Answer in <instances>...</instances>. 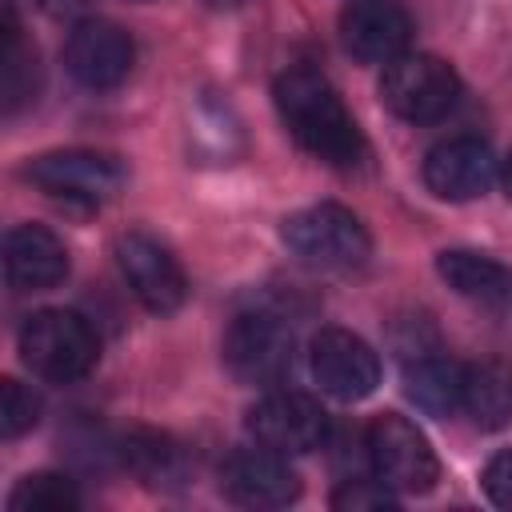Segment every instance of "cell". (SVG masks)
<instances>
[{
  "instance_id": "obj_1",
  "label": "cell",
  "mask_w": 512,
  "mask_h": 512,
  "mask_svg": "<svg viewBox=\"0 0 512 512\" xmlns=\"http://www.w3.org/2000/svg\"><path fill=\"white\" fill-rule=\"evenodd\" d=\"M276 112L284 128L324 164L348 168L364 156V136L340 92L312 68H288L276 80Z\"/></svg>"
},
{
  "instance_id": "obj_2",
  "label": "cell",
  "mask_w": 512,
  "mask_h": 512,
  "mask_svg": "<svg viewBox=\"0 0 512 512\" xmlns=\"http://www.w3.org/2000/svg\"><path fill=\"white\" fill-rule=\"evenodd\" d=\"M280 236L296 260H304L312 268H332V272L360 268L372 248L360 216L340 204H312V208L292 212L284 220Z\"/></svg>"
},
{
  "instance_id": "obj_3",
  "label": "cell",
  "mask_w": 512,
  "mask_h": 512,
  "mask_svg": "<svg viewBox=\"0 0 512 512\" xmlns=\"http://www.w3.org/2000/svg\"><path fill=\"white\" fill-rule=\"evenodd\" d=\"M20 356L44 380H80L96 364V332L80 312L40 308L20 328Z\"/></svg>"
},
{
  "instance_id": "obj_4",
  "label": "cell",
  "mask_w": 512,
  "mask_h": 512,
  "mask_svg": "<svg viewBox=\"0 0 512 512\" xmlns=\"http://www.w3.org/2000/svg\"><path fill=\"white\" fill-rule=\"evenodd\" d=\"M460 96V80L452 72V64H444L440 56L428 52H404L392 64H384L380 76V100L412 124H428L440 120Z\"/></svg>"
},
{
  "instance_id": "obj_5",
  "label": "cell",
  "mask_w": 512,
  "mask_h": 512,
  "mask_svg": "<svg viewBox=\"0 0 512 512\" xmlns=\"http://www.w3.org/2000/svg\"><path fill=\"white\" fill-rule=\"evenodd\" d=\"M364 452H368L376 480H384L392 492H428L436 484L440 464H436L428 436L396 412H384L368 424Z\"/></svg>"
},
{
  "instance_id": "obj_6",
  "label": "cell",
  "mask_w": 512,
  "mask_h": 512,
  "mask_svg": "<svg viewBox=\"0 0 512 512\" xmlns=\"http://www.w3.org/2000/svg\"><path fill=\"white\" fill-rule=\"evenodd\" d=\"M296 336L284 316L252 308L240 312L224 332V364L244 384H276L292 368Z\"/></svg>"
},
{
  "instance_id": "obj_7",
  "label": "cell",
  "mask_w": 512,
  "mask_h": 512,
  "mask_svg": "<svg viewBox=\"0 0 512 512\" xmlns=\"http://www.w3.org/2000/svg\"><path fill=\"white\" fill-rule=\"evenodd\" d=\"M28 180L36 188H44L56 200H72V204H104L120 192L124 184V168L116 156L108 152H92V148H60V152H44L28 164Z\"/></svg>"
},
{
  "instance_id": "obj_8",
  "label": "cell",
  "mask_w": 512,
  "mask_h": 512,
  "mask_svg": "<svg viewBox=\"0 0 512 512\" xmlns=\"http://www.w3.org/2000/svg\"><path fill=\"white\" fill-rule=\"evenodd\" d=\"M308 368L320 392L336 400H364L380 384V356L348 328H320L308 344Z\"/></svg>"
},
{
  "instance_id": "obj_9",
  "label": "cell",
  "mask_w": 512,
  "mask_h": 512,
  "mask_svg": "<svg viewBox=\"0 0 512 512\" xmlns=\"http://www.w3.org/2000/svg\"><path fill=\"white\" fill-rule=\"evenodd\" d=\"M248 432L256 436V444L296 456V452H312L324 444L328 436V412L320 408V400H312L308 392H268L264 400L252 404L248 412Z\"/></svg>"
},
{
  "instance_id": "obj_10",
  "label": "cell",
  "mask_w": 512,
  "mask_h": 512,
  "mask_svg": "<svg viewBox=\"0 0 512 512\" xmlns=\"http://www.w3.org/2000/svg\"><path fill=\"white\" fill-rule=\"evenodd\" d=\"M116 264L120 276L128 280L132 296L148 308V312H176L188 296L184 284V268L180 260L148 232H128L116 240Z\"/></svg>"
},
{
  "instance_id": "obj_11",
  "label": "cell",
  "mask_w": 512,
  "mask_h": 512,
  "mask_svg": "<svg viewBox=\"0 0 512 512\" xmlns=\"http://www.w3.org/2000/svg\"><path fill=\"white\" fill-rule=\"evenodd\" d=\"M132 60H136L132 36L112 20L88 16L68 32L64 64L72 80H80L84 88H116L132 72Z\"/></svg>"
},
{
  "instance_id": "obj_12",
  "label": "cell",
  "mask_w": 512,
  "mask_h": 512,
  "mask_svg": "<svg viewBox=\"0 0 512 512\" xmlns=\"http://www.w3.org/2000/svg\"><path fill=\"white\" fill-rule=\"evenodd\" d=\"M496 180V156L480 136H448L424 156V184L440 200H476Z\"/></svg>"
},
{
  "instance_id": "obj_13",
  "label": "cell",
  "mask_w": 512,
  "mask_h": 512,
  "mask_svg": "<svg viewBox=\"0 0 512 512\" xmlns=\"http://www.w3.org/2000/svg\"><path fill=\"white\" fill-rule=\"evenodd\" d=\"M224 492L244 508H284L300 496V476L292 472L284 452L244 448L224 464Z\"/></svg>"
},
{
  "instance_id": "obj_14",
  "label": "cell",
  "mask_w": 512,
  "mask_h": 512,
  "mask_svg": "<svg viewBox=\"0 0 512 512\" xmlns=\"http://www.w3.org/2000/svg\"><path fill=\"white\" fill-rule=\"evenodd\" d=\"M344 48L364 64H392L408 52L412 16L392 0H356L340 16Z\"/></svg>"
},
{
  "instance_id": "obj_15",
  "label": "cell",
  "mask_w": 512,
  "mask_h": 512,
  "mask_svg": "<svg viewBox=\"0 0 512 512\" xmlns=\"http://www.w3.org/2000/svg\"><path fill=\"white\" fill-rule=\"evenodd\" d=\"M4 276L16 292H44L68 276V252L44 224H20L4 240Z\"/></svg>"
},
{
  "instance_id": "obj_16",
  "label": "cell",
  "mask_w": 512,
  "mask_h": 512,
  "mask_svg": "<svg viewBox=\"0 0 512 512\" xmlns=\"http://www.w3.org/2000/svg\"><path fill=\"white\" fill-rule=\"evenodd\" d=\"M436 272L464 300H476V304H488V308L512 304V268H504L492 256L452 248V252L436 256Z\"/></svg>"
},
{
  "instance_id": "obj_17",
  "label": "cell",
  "mask_w": 512,
  "mask_h": 512,
  "mask_svg": "<svg viewBox=\"0 0 512 512\" xmlns=\"http://www.w3.org/2000/svg\"><path fill=\"white\" fill-rule=\"evenodd\" d=\"M464 372L468 368L460 360L440 356V352H424V356L408 360L404 388L420 412L444 420V416L460 412V404H464Z\"/></svg>"
},
{
  "instance_id": "obj_18",
  "label": "cell",
  "mask_w": 512,
  "mask_h": 512,
  "mask_svg": "<svg viewBox=\"0 0 512 512\" xmlns=\"http://www.w3.org/2000/svg\"><path fill=\"white\" fill-rule=\"evenodd\" d=\"M480 428H504L512 424V364L484 360L464 372V404H460Z\"/></svg>"
},
{
  "instance_id": "obj_19",
  "label": "cell",
  "mask_w": 512,
  "mask_h": 512,
  "mask_svg": "<svg viewBox=\"0 0 512 512\" xmlns=\"http://www.w3.org/2000/svg\"><path fill=\"white\" fill-rule=\"evenodd\" d=\"M76 504H80V492L60 472H32L8 496L12 512H72Z\"/></svg>"
},
{
  "instance_id": "obj_20",
  "label": "cell",
  "mask_w": 512,
  "mask_h": 512,
  "mask_svg": "<svg viewBox=\"0 0 512 512\" xmlns=\"http://www.w3.org/2000/svg\"><path fill=\"white\" fill-rule=\"evenodd\" d=\"M40 416V396L32 388H24L20 380H4L0 388V432L12 440L20 432H28Z\"/></svg>"
},
{
  "instance_id": "obj_21",
  "label": "cell",
  "mask_w": 512,
  "mask_h": 512,
  "mask_svg": "<svg viewBox=\"0 0 512 512\" xmlns=\"http://www.w3.org/2000/svg\"><path fill=\"white\" fill-rule=\"evenodd\" d=\"M124 460H128L144 480L160 484V476H172V460H176V452H172V444H168L164 436L144 432V436H132V440L124 444Z\"/></svg>"
},
{
  "instance_id": "obj_22",
  "label": "cell",
  "mask_w": 512,
  "mask_h": 512,
  "mask_svg": "<svg viewBox=\"0 0 512 512\" xmlns=\"http://www.w3.org/2000/svg\"><path fill=\"white\" fill-rule=\"evenodd\" d=\"M396 504V492L384 484V480H348L336 496H332V508H344V512H360V508H392Z\"/></svg>"
},
{
  "instance_id": "obj_23",
  "label": "cell",
  "mask_w": 512,
  "mask_h": 512,
  "mask_svg": "<svg viewBox=\"0 0 512 512\" xmlns=\"http://www.w3.org/2000/svg\"><path fill=\"white\" fill-rule=\"evenodd\" d=\"M484 492H488L492 504L512 508V448H504V452H496L488 460V468H484Z\"/></svg>"
},
{
  "instance_id": "obj_24",
  "label": "cell",
  "mask_w": 512,
  "mask_h": 512,
  "mask_svg": "<svg viewBox=\"0 0 512 512\" xmlns=\"http://www.w3.org/2000/svg\"><path fill=\"white\" fill-rule=\"evenodd\" d=\"M48 16H80V12H88V4L92 0H36Z\"/></svg>"
},
{
  "instance_id": "obj_25",
  "label": "cell",
  "mask_w": 512,
  "mask_h": 512,
  "mask_svg": "<svg viewBox=\"0 0 512 512\" xmlns=\"http://www.w3.org/2000/svg\"><path fill=\"white\" fill-rule=\"evenodd\" d=\"M504 188H508V196H512V156L504 160Z\"/></svg>"
},
{
  "instance_id": "obj_26",
  "label": "cell",
  "mask_w": 512,
  "mask_h": 512,
  "mask_svg": "<svg viewBox=\"0 0 512 512\" xmlns=\"http://www.w3.org/2000/svg\"><path fill=\"white\" fill-rule=\"evenodd\" d=\"M208 4H216V8H236V4H244V0H208Z\"/></svg>"
}]
</instances>
